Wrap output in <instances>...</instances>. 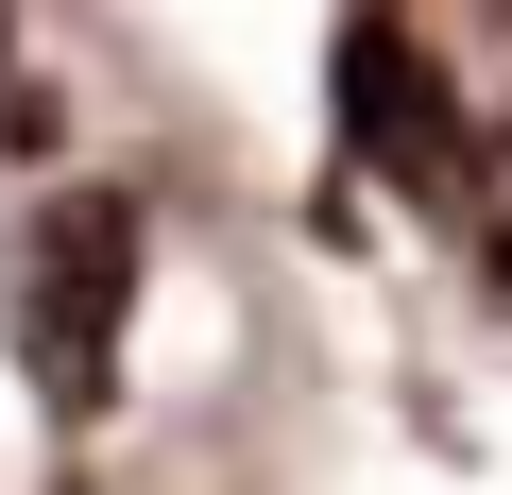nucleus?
<instances>
[{
  "instance_id": "obj_1",
  "label": "nucleus",
  "mask_w": 512,
  "mask_h": 495,
  "mask_svg": "<svg viewBox=\"0 0 512 495\" xmlns=\"http://www.w3.org/2000/svg\"><path fill=\"white\" fill-rule=\"evenodd\" d=\"M120 308H137V205L120 188H52L35 205V239H18V274H0V325H18V376H35V410H103V376H120Z\"/></svg>"
},
{
  "instance_id": "obj_2",
  "label": "nucleus",
  "mask_w": 512,
  "mask_h": 495,
  "mask_svg": "<svg viewBox=\"0 0 512 495\" xmlns=\"http://www.w3.org/2000/svg\"><path fill=\"white\" fill-rule=\"evenodd\" d=\"M342 120H359V154H393L410 188L461 171V137H444V69H427L410 18H342Z\"/></svg>"
}]
</instances>
